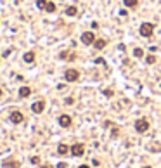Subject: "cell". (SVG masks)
<instances>
[{
	"label": "cell",
	"instance_id": "5bb4252c",
	"mask_svg": "<svg viewBox=\"0 0 161 168\" xmlns=\"http://www.w3.org/2000/svg\"><path fill=\"white\" fill-rule=\"evenodd\" d=\"M23 59H25V62H33L35 61V52H26L23 56Z\"/></svg>",
	"mask_w": 161,
	"mask_h": 168
},
{
	"label": "cell",
	"instance_id": "44dd1931",
	"mask_svg": "<svg viewBox=\"0 0 161 168\" xmlns=\"http://www.w3.org/2000/svg\"><path fill=\"white\" fill-rule=\"evenodd\" d=\"M31 163H33V165L40 163V158H38V156H33V158H31Z\"/></svg>",
	"mask_w": 161,
	"mask_h": 168
},
{
	"label": "cell",
	"instance_id": "2e32d148",
	"mask_svg": "<svg viewBox=\"0 0 161 168\" xmlns=\"http://www.w3.org/2000/svg\"><path fill=\"white\" fill-rule=\"evenodd\" d=\"M133 56L139 57V59H142V57H144V50H142L140 47H137V49H133Z\"/></svg>",
	"mask_w": 161,
	"mask_h": 168
},
{
	"label": "cell",
	"instance_id": "6da1fadb",
	"mask_svg": "<svg viewBox=\"0 0 161 168\" xmlns=\"http://www.w3.org/2000/svg\"><path fill=\"white\" fill-rule=\"evenodd\" d=\"M139 31H140V35H142V36L149 38V36L154 33V24H152V23H142V24H140V28H139Z\"/></svg>",
	"mask_w": 161,
	"mask_h": 168
},
{
	"label": "cell",
	"instance_id": "3957f363",
	"mask_svg": "<svg viewBox=\"0 0 161 168\" xmlns=\"http://www.w3.org/2000/svg\"><path fill=\"white\" fill-rule=\"evenodd\" d=\"M64 78H66V81H76L80 78V71L75 68H70V69L64 71Z\"/></svg>",
	"mask_w": 161,
	"mask_h": 168
},
{
	"label": "cell",
	"instance_id": "cb8c5ba5",
	"mask_svg": "<svg viewBox=\"0 0 161 168\" xmlns=\"http://www.w3.org/2000/svg\"><path fill=\"white\" fill-rule=\"evenodd\" d=\"M78 168H90V166H88V165H80Z\"/></svg>",
	"mask_w": 161,
	"mask_h": 168
},
{
	"label": "cell",
	"instance_id": "4fadbf2b",
	"mask_svg": "<svg viewBox=\"0 0 161 168\" xmlns=\"http://www.w3.org/2000/svg\"><path fill=\"white\" fill-rule=\"evenodd\" d=\"M123 4H125L128 9H135L137 5H139V0H123Z\"/></svg>",
	"mask_w": 161,
	"mask_h": 168
},
{
	"label": "cell",
	"instance_id": "7c38bea8",
	"mask_svg": "<svg viewBox=\"0 0 161 168\" xmlns=\"http://www.w3.org/2000/svg\"><path fill=\"white\" fill-rule=\"evenodd\" d=\"M76 14H78V9H76L75 5H70V7H66V16L73 17V16H76Z\"/></svg>",
	"mask_w": 161,
	"mask_h": 168
},
{
	"label": "cell",
	"instance_id": "d6986e66",
	"mask_svg": "<svg viewBox=\"0 0 161 168\" xmlns=\"http://www.w3.org/2000/svg\"><path fill=\"white\" fill-rule=\"evenodd\" d=\"M146 62H147V64H154V62H156V57H154L152 54H149V56L146 57Z\"/></svg>",
	"mask_w": 161,
	"mask_h": 168
},
{
	"label": "cell",
	"instance_id": "5b68a950",
	"mask_svg": "<svg viewBox=\"0 0 161 168\" xmlns=\"http://www.w3.org/2000/svg\"><path fill=\"white\" fill-rule=\"evenodd\" d=\"M94 42H95V36H94V33H92V31H85L81 35V44L90 45V44H94Z\"/></svg>",
	"mask_w": 161,
	"mask_h": 168
},
{
	"label": "cell",
	"instance_id": "ba28073f",
	"mask_svg": "<svg viewBox=\"0 0 161 168\" xmlns=\"http://www.w3.org/2000/svg\"><path fill=\"white\" fill-rule=\"evenodd\" d=\"M43 109H45V101H38V102H35L33 106H31V111L36 113V114L43 113Z\"/></svg>",
	"mask_w": 161,
	"mask_h": 168
},
{
	"label": "cell",
	"instance_id": "7a4b0ae2",
	"mask_svg": "<svg viewBox=\"0 0 161 168\" xmlns=\"http://www.w3.org/2000/svg\"><path fill=\"white\" fill-rule=\"evenodd\" d=\"M135 130L139 132V134H146V132L149 130V121L144 120V118L137 120V121H135Z\"/></svg>",
	"mask_w": 161,
	"mask_h": 168
},
{
	"label": "cell",
	"instance_id": "9a60e30c",
	"mask_svg": "<svg viewBox=\"0 0 161 168\" xmlns=\"http://www.w3.org/2000/svg\"><path fill=\"white\" fill-rule=\"evenodd\" d=\"M4 168H19V161H5L4 163Z\"/></svg>",
	"mask_w": 161,
	"mask_h": 168
},
{
	"label": "cell",
	"instance_id": "ac0fdd59",
	"mask_svg": "<svg viewBox=\"0 0 161 168\" xmlns=\"http://www.w3.org/2000/svg\"><path fill=\"white\" fill-rule=\"evenodd\" d=\"M47 2H49V0H36V7H38V9H45Z\"/></svg>",
	"mask_w": 161,
	"mask_h": 168
},
{
	"label": "cell",
	"instance_id": "ffe728a7",
	"mask_svg": "<svg viewBox=\"0 0 161 168\" xmlns=\"http://www.w3.org/2000/svg\"><path fill=\"white\" fill-rule=\"evenodd\" d=\"M104 95H106V97H113V90L106 89V90H104Z\"/></svg>",
	"mask_w": 161,
	"mask_h": 168
},
{
	"label": "cell",
	"instance_id": "7402d4cb",
	"mask_svg": "<svg viewBox=\"0 0 161 168\" xmlns=\"http://www.w3.org/2000/svg\"><path fill=\"white\" fill-rule=\"evenodd\" d=\"M73 102H75L73 97H66V104H73Z\"/></svg>",
	"mask_w": 161,
	"mask_h": 168
},
{
	"label": "cell",
	"instance_id": "8fae6325",
	"mask_svg": "<svg viewBox=\"0 0 161 168\" xmlns=\"http://www.w3.org/2000/svg\"><path fill=\"white\" fill-rule=\"evenodd\" d=\"M94 47H95L97 50L104 49V47H106V40H104V38H97V40L94 42Z\"/></svg>",
	"mask_w": 161,
	"mask_h": 168
},
{
	"label": "cell",
	"instance_id": "8992f818",
	"mask_svg": "<svg viewBox=\"0 0 161 168\" xmlns=\"http://www.w3.org/2000/svg\"><path fill=\"white\" fill-rule=\"evenodd\" d=\"M71 123H73V120H71L70 114H61V116H59V125H61L62 128L71 127Z\"/></svg>",
	"mask_w": 161,
	"mask_h": 168
},
{
	"label": "cell",
	"instance_id": "9c48e42d",
	"mask_svg": "<svg viewBox=\"0 0 161 168\" xmlns=\"http://www.w3.org/2000/svg\"><path fill=\"white\" fill-rule=\"evenodd\" d=\"M30 94H31V89H30V87H26V85L19 89V97H21V99H26Z\"/></svg>",
	"mask_w": 161,
	"mask_h": 168
},
{
	"label": "cell",
	"instance_id": "277c9868",
	"mask_svg": "<svg viewBox=\"0 0 161 168\" xmlns=\"http://www.w3.org/2000/svg\"><path fill=\"white\" fill-rule=\"evenodd\" d=\"M70 153H71L73 156H83V153H85V146H83V144H73V146H71V149H70Z\"/></svg>",
	"mask_w": 161,
	"mask_h": 168
},
{
	"label": "cell",
	"instance_id": "603a6c76",
	"mask_svg": "<svg viewBox=\"0 0 161 168\" xmlns=\"http://www.w3.org/2000/svg\"><path fill=\"white\" fill-rule=\"evenodd\" d=\"M57 168H66V163H59V165H57Z\"/></svg>",
	"mask_w": 161,
	"mask_h": 168
},
{
	"label": "cell",
	"instance_id": "52a82bcc",
	"mask_svg": "<svg viewBox=\"0 0 161 168\" xmlns=\"http://www.w3.org/2000/svg\"><path fill=\"white\" fill-rule=\"evenodd\" d=\"M23 120H25V116H23L21 111H12V113H11V123L19 125V123H23Z\"/></svg>",
	"mask_w": 161,
	"mask_h": 168
},
{
	"label": "cell",
	"instance_id": "e0dca14e",
	"mask_svg": "<svg viewBox=\"0 0 161 168\" xmlns=\"http://www.w3.org/2000/svg\"><path fill=\"white\" fill-rule=\"evenodd\" d=\"M45 11H47V12H54V11H56V4H54V2H47Z\"/></svg>",
	"mask_w": 161,
	"mask_h": 168
},
{
	"label": "cell",
	"instance_id": "30bf717a",
	"mask_svg": "<svg viewBox=\"0 0 161 168\" xmlns=\"http://www.w3.org/2000/svg\"><path fill=\"white\" fill-rule=\"evenodd\" d=\"M70 149H71V147H68V146H66V144H59V146H57V153H59L61 156H64V154H68V153H70Z\"/></svg>",
	"mask_w": 161,
	"mask_h": 168
}]
</instances>
